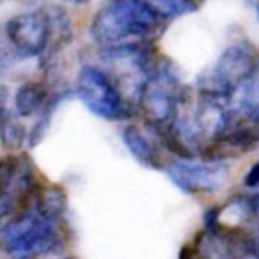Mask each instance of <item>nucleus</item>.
<instances>
[{"label":"nucleus","instance_id":"1","mask_svg":"<svg viewBox=\"0 0 259 259\" xmlns=\"http://www.w3.org/2000/svg\"><path fill=\"white\" fill-rule=\"evenodd\" d=\"M66 220H54L29 208L0 224V250L13 259H37L57 254L66 243Z\"/></svg>","mask_w":259,"mask_h":259},{"label":"nucleus","instance_id":"2","mask_svg":"<svg viewBox=\"0 0 259 259\" xmlns=\"http://www.w3.org/2000/svg\"><path fill=\"white\" fill-rule=\"evenodd\" d=\"M160 25L139 0H110L94 15L91 36L103 48L144 39Z\"/></svg>","mask_w":259,"mask_h":259},{"label":"nucleus","instance_id":"3","mask_svg":"<svg viewBox=\"0 0 259 259\" xmlns=\"http://www.w3.org/2000/svg\"><path fill=\"white\" fill-rule=\"evenodd\" d=\"M188 101V91L181 83L176 68L169 61H156L142 82L137 105L153 130L169 124Z\"/></svg>","mask_w":259,"mask_h":259},{"label":"nucleus","instance_id":"4","mask_svg":"<svg viewBox=\"0 0 259 259\" xmlns=\"http://www.w3.org/2000/svg\"><path fill=\"white\" fill-rule=\"evenodd\" d=\"M257 55L248 43H233L197 78L199 96L229 101L257 75Z\"/></svg>","mask_w":259,"mask_h":259},{"label":"nucleus","instance_id":"5","mask_svg":"<svg viewBox=\"0 0 259 259\" xmlns=\"http://www.w3.org/2000/svg\"><path fill=\"white\" fill-rule=\"evenodd\" d=\"M75 94L87 110L105 121H124L134 115L132 103L124 98L117 82L98 66L80 69Z\"/></svg>","mask_w":259,"mask_h":259},{"label":"nucleus","instance_id":"6","mask_svg":"<svg viewBox=\"0 0 259 259\" xmlns=\"http://www.w3.org/2000/svg\"><path fill=\"white\" fill-rule=\"evenodd\" d=\"M52 37L54 25L50 15L45 9L20 13L9 18L4 25V39L20 62L41 57L48 50Z\"/></svg>","mask_w":259,"mask_h":259},{"label":"nucleus","instance_id":"7","mask_svg":"<svg viewBox=\"0 0 259 259\" xmlns=\"http://www.w3.org/2000/svg\"><path fill=\"white\" fill-rule=\"evenodd\" d=\"M169 180L188 195H209L222 190L231 178L224 160H178L165 167Z\"/></svg>","mask_w":259,"mask_h":259},{"label":"nucleus","instance_id":"8","mask_svg":"<svg viewBox=\"0 0 259 259\" xmlns=\"http://www.w3.org/2000/svg\"><path fill=\"white\" fill-rule=\"evenodd\" d=\"M192 121L202 142V155H204L206 149L219 142L229 128L231 107L224 100L199 96V105L192 114Z\"/></svg>","mask_w":259,"mask_h":259},{"label":"nucleus","instance_id":"9","mask_svg":"<svg viewBox=\"0 0 259 259\" xmlns=\"http://www.w3.org/2000/svg\"><path fill=\"white\" fill-rule=\"evenodd\" d=\"M121 137L126 149L130 151V155L134 156L139 163L149 167V169H165L163 160L160 156L158 149H156L155 142H151V139L139 126L128 124L122 130Z\"/></svg>","mask_w":259,"mask_h":259},{"label":"nucleus","instance_id":"10","mask_svg":"<svg viewBox=\"0 0 259 259\" xmlns=\"http://www.w3.org/2000/svg\"><path fill=\"white\" fill-rule=\"evenodd\" d=\"M50 98L52 94L47 83L41 80H29L16 89L15 110L20 117H32L45 110Z\"/></svg>","mask_w":259,"mask_h":259},{"label":"nucleus","instance_id":"11","mask_svg":"<svg viewBox=\"0 0 259 259\" xmlns=\"http://www.w3.org/2000/svg\"><path fill=\"white\" fill-rule=\"evenodd\" d=\"M155 18L176 20L197 11V0H139Z\"/></svg>","mask_w":259,"mask_h":259},{"label":"nucleus","instance_id":"12","mask_svg":"<svg viewBox=\"0 0 259 259\" xmlns=\"http://www.w3.org/2000/svg\"><path fill=\"white\" fill-rule=\"evenodd\" d=\"M29 141V132L20 121L13 119L9 115L8 119L0 122V144L4 146L9 151H16V149L23 148Z\"/></svg>","mask_w":259,"mask_h":259},{"label":"nucleus","instance_id":"13","mask_svg":"<svg viewBox=\"0 0 259 259\" xmlns=\"http://www.w3.org/2000/svg\"><path fill=\"white\" fill-rule=\"evenodd\" d=\"M16 163H18V156H6V158H0V202L6 197V192H8L11 180L15 176Z\"/></svg>","mask_w":259,"mask_h":259},{"label":"nucleus","instance_id":"14","mask_svg":"<svg viewBox=\"0 0 259 259\" xmlns=\"http://www.w3.org/2000/svg\"><path fill=\"white\" fill-rule=\"evenodd\" d=\"M245 187H247L248 190L259 188V162H255L254 165L248 169V172L245 174Z\"/></svg>","mask_w":259,"mask_h":259},{"label":"nucleus","instance_id":"15","mask_svg":"<svg viewBox=\"0 0 259 259\" xmlns=\"http://www.w3.org/2000/svg\"><path fill=\"white\" fill-rule=\"evenodd\" d=\"M9 108H8V94H6V91L0 87V122L4 121V119L9 117Z\"/></svg>","mask_w":259,"mask_h":259},{"label":"nucleus","instance_id":"16","mask_svg":"<svg viewBox=\"0 0 259 259\" xmlns=\"http://www.w3.org/2000/svg\"><path fill=\"white\" fill-rule=\"evenodd\" d=\"M71 2H75V4H83V2H87V0H71Z\"/></svg>","mask_w":259,"mask_h":259},{"label":"nucleus","instance_id":"17","mask_svg":"<svg viewBox=\"0 0 259 259\" xmlns=\"http://www.w3.org/2000/svg\"><path fill=\"white\" fill-rule=\"evenodd\" d=\"M255 15H257V20H259V4L255 6Z\"/></svg>","mask_w":259,"mask_h":259},{"label":"nucleus","instance_id":"18","mask_svg":"<svg viewBox=\"0 0 259 259\" xmlns=\"http://www.w3.org/2000/svg\"><path fill=\"white\" fill-rule=\"evenodd\" d=\"M62 259H76V257H62Z\"/></svg>","mask_w":259,"mask_h":259}]
</instances>
